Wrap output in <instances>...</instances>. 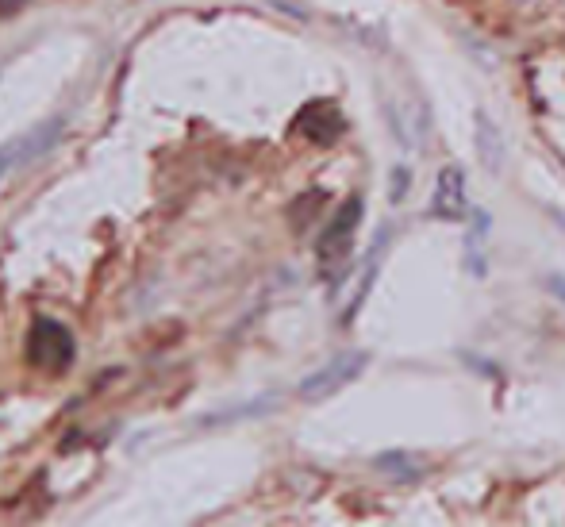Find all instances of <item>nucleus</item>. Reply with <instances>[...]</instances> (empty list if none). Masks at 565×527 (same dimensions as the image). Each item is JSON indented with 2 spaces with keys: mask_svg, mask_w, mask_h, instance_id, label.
Listing matches in <instances>:
<instances>
[{
  "mask_svg": "<svg viewBox=\"0 0 565 527\" xmlns=\"http://www.w3.org/2000/svg\"><path fill=\"white\" fill-rule=\"evenodd\" d=\"M377 466H381V470H393L396 481H408V477L419 474V462H416V458H408V451L381 454V458H377Z\"/></svg>",
  "mask_w": 565,
  "mask_h": 527,
  "instance_id": "obj_9",
  "label": "nucleus"
},
{
  "mask_svg": "<svg viewBox=\"0 0 565 527\" xmlns=\"http://www.w3.org/2000/svg\"><path fill=\"white\" fill-rule=\"evenodd\" d=\"M277 408V397H258V401L243 404V408H231V412H220V416H212L208 424H231V420H250V416H258V412H270Z\"/></svg>",
  "mask_w": 565,
  "mask_h": 527,
  "instance_id": "obj_8",
  "label": "nucleus"
},
{
  "mask_svg": "<svg viewBox=\"0 0 565 527\" xmlns=\"http://www.w3.org/2000/svg\"><path fill=\"white\" fill-rule=\"evenodd\" d=\"M408 189H412V174H408L404 166H396L393 170V201L396 204L404 201V193H408Z\"/></svg>",
  "mask_w": 565,
  "mask_h": 527,
  "instance_id": "obj_11",
  "label": "nucleus"
},
{
  "mask_svg": "<svg viewBox=\"0 0 565 527\" xmlns=\"http://www.w3.org/2000/svg\"><path fill=\"white\" fill-rule=\"evenodd\" d=\"M62 127H66V120H62V116H54V120H43L39 127H31L27 135H20V166H31L39 154H47L50 147L58 143ZM20 166H16V170H20Z\"/></svg>",
  "mask_w": 565,
  "mask_h": 527,
  "instance_id": "obj_7",
  "label": "nucleus"
},
{
  "mask_svg": "<svg viewBox=\"0 0 565 527\" xmlns=\"http://www.w3.org/2000/svg\"><path fill=\"white\" fill-rule=\"evenodd\" d=\"M550 289H554L558 301H565V277H550Z\"/></svg>",
  "mask_w": 565,
  "mask_h": 527,
  "instance_id": "obj_13",
  "label": "nucleus"
},
{
  "mask_svg": "<svg viewBox=\"0 0 565 527\" xmlns=\"http://www.w3.org/2000/svg\"><path fill=\"white\" fill-rule=\"evenodd\" d=\"M473 147H477V158H481V166L489 174L504 170V131L489 116V108H477L473 112Z\"/></svg>",
  "mask_w": 565,
  "mask_h": 527,
  "instance_id": "obj_6",
  "label": "nucleus"
},
{
  "mask_svg": "<svg viewBox=\"0 0 565 527\" xmlns=\"http://www.w3.org/2000/svg\"><path fill=\"white\" fill-rule=\"evenodd\" d=\"M469 212V193H466V170L462 166H443L439 177H435V189H431V216L435 220H462Z\"/></svg>",
  "mask_w": 565,
  "mask_h": 527,
  "instance_id": "obj_4",
  "label": "nucleus"
},
{
  "mask_svg": "<svg viewBox=\"0 0 565 527\" xmlns=\"http://www.w3.org/2000/svg\"><path fill=\"white\" fill-rule=\"evenodd\" d=\"M16 166H20V135L0 143V181L8 177V170H16Z\"/></svg>",
  "mask_w": 565,
  "mask_h": 527,
  "instance_id": "obj_10",
  "label": "nucleus"
},
{
  "mask_svg": "<svg viewBox=\"0 0 565 527\" xmlns=\"http://www.w3.org/2000/svg\"><path fill=\"white\" fill-rule=\"evenodd\" d=\"M320 204H323V193H308V212H320ZM293 224L304 227V216H300V212H293Z\"/></svg>",
  "mask_w": 565,
  "mask_h": 527,
  "instance_id": "obj_12",
  "label": "nucleus"
},
{
  "mask_svg": "<svg viewBox=\"0 0 565 527\" xmlns=\"http://www.w3.org/2000/svg\"><path fill=\"white\" fill-rule=\"evenodd\" d=\"M362 212L366 204L362 197H350L346 204H339V212L327 220V227L316 239V258H320L323 277H339L350 258V247H354V235H358V224H362Z\"/></svg>",
  "mask_w": 565,
  "mask_h": 527,
  "instance_id": "obj_1",
  "label": "nucleus"
},
{
  "mask_svg": "<svg viewBox=\"0 0 565 527\" xmlns=\"http://www.w3.org/2000/svg\"><path fill=\"white\" fill-rule=\"evenodd\" d=\"M369 366V354L366 351H343L335 354L331 362H323L320 370H312V374L304 377L300 385H296V393H300V401H327V397H335V393H343L346 385H354L358 377L366 374Z\"/></svg>",
  "mask_w": 565,
  "mask_h": 527,
  "instance_id": "obj_2",
  "label": "nucleus"
},
{
  "mask_svg": "<svg viewBox=\"0 0 565 527\" xmlns=\"http://www.w3.org/2000/svg\"><path fill=\"white\" fill-rule=\"evenodd\" d=\"M343 112L335 108L331 101H316V104H308L300 116H296V124L293 131L296 135H304L308 143H320V147H331L339 135H343Z\"/></svg>",
  "mask_w": 565,
  "mask_h": 527,
  "instance_id": "obj_5",
  "label": "nucleus"
},
{
  "mask_svg": "<svg viewBox=\"0 0 565 527\" xmlns=\"http://www.w3.org/2000/svg\"><path fill=\"white\" fill-rule=\"evenodd\" d=\"M27 362L35 370L47 374H62L74 362V335L58 320H35L27 331Z\"/></svg>",
  "mask_w": 565,
  "mask_h": 527,
  "instance_id": "obj_3",
  "label": "nucleus"
}]
</instances>
